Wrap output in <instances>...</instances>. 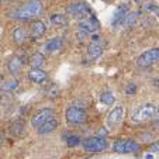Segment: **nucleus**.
Listing matches in <instances>:
<instances>
[{
    "label": "nucleus",
    "mask_w": 159,
    "mask_h": 159,
    "mask_svg": "<svg viewBox=\"0 0 159 159\" xmlns=\"http://www.w3.org/2000/svg\"><path fill=\"white\" fill-rule=\"evenodd\" d=\"M156 114V107L152 103H145L134 108L131 113V120L134 123H145Z\"/></svg>",
    "instance_id": "f03ea898"
},
{
    "label": "nucleus",
    "mask_w": 159,
    "mask_h": 159,
    "mask_svg": "<svg viewBox=\"0 0 159 159\" xmlns=\"http://www.w3.org/2000/svg\"><path fill=\"white\" fill-rule=\"evenodd\" d=\"M49 20H51L52 25H55V27H65L68 24V20L63 14H52Z\"/></svg>",
    "instance_id": "5701e85b"
},
{
    "label": "nucleus",
    "mask_w": 159,
    "mask_h": 159,
    "mask_svg": "<svg viewBox=\"0 0 159 159\" xmlns=\"http://www.w3.org/2000/svg\"><path fill=\"white\" fill-rule=\"evenodd\" d=\"M87 55L90 59H97L103 55V45L97 41H92L87 45Z\"/></svg>",
    "instance_id": "4468645a"
},
{
    "label": "nucleus",
    "mask_w": 159,
    "mask_h": 159,
    "mask_svg": "<svg viewBox=\"0 0 159 159\" xmlns=\"http://www.w3.org/2000/svg\"><path fill=\"white\" fill-rule=\"evenodd\" d=\"M145 159H153V156L151 155V153H147V155H145Z\"/></svg>",
    "instance_id": "7c9ffc66"
},
{
    "label": "nucleus",
    "mask_w": 159,
    "mask_h": 159,
    "mask_svg": "<svg viewBox=\"0 0 159 159\" xmlns=\"http://www.w3.org/2000/svg\"><path fill=\"white\" fill-rule=\"evenodd\" d=\"M78 27H79V30L86 33V34H94L100 30V23L96 17L89 16V17H86V18L79 20Z\"/></svg>",
    "instance_id": "1a4fd4ad"
},
{
    "label": "nucleus",
    "mask_w": 159,
    "mask_h": 159,
    "mask_svg": "<svg viewBox=\"0 0 159 159\" xmlns=\"http://www.w3.org/2000/svg\"><path fill=\"white\" fill-rule=\"evenodd\" d=\"M17 87H18L17 79H9V80H6L0 86V92H2V93H10V92H14Z\"/></svg>",
    "instance_id": "aec40b11"
},
{
    "label": "nucleus",
    "mask_w": 159,
    "mask_h": 159,
    "mask_svg": "<svg viewBox=\"0 0 159 159\" xmlns=\"http://www.w3.org/2000/svg\"><path fill=\"white\" fill-rule=\"evenodd\" d=\"M83 149L89 153H97L104 151L106 148L108 147L107 141H106L103 137H90V138H86L83 141Z\"/></svg>",
    "instance_id": "20e7f679"
},
{
    "label": "nucleus",
    "mask_w": 159,
    "mask_h": 159,
    "mask_svg": "<svg viewBox=\"0 0 159 159\" xmlns=\"http://www.w3.org/2000/svg\"><path fill=\"white\" fill-rule=\"evenodd\" d=\"M123 117H124V107L123 106H116L107 116V127L108 128L116 127L117 124H120Z\"/></svg>",
    "instance_id": "9b49d317"
},
{
    "label": "nucleus",
    "mask_w": 159,
    "mask_h": 159,
    "mask_svg": "<svg viewBox=\"0 0 159 159\" xmlns=\"http://www.w3.org/2000/svg\"><path fill=\"white\" fill-rule=\"evenodd\" d=\"M156 114H158V116H159V107H158V108H156Z\"/></svg>",
    "instance_id": "473e14b6"
},
{
    "label": "nucleus",
    "mask_w": 159,
    "mask_h": 159,
    "mask_svg": "<svg viewBox=\"0 0 159 159\" xmlns=\"http://www.w3.org/2000/svg\"><path fill=\"white\" fill-rule=\"evenodd\" d=\"M28 79L35 84H41L47 80V73L39 68H31L30 72H28Z\"/></svg>",
    "instance_id": "ddd939ff"
},
{
    "label": "nucleus",
    "mask_w": 159,
    "mask_h": 159,
    "mask_svg": "<svg viewBox=\"0 0 159 159\" xmlns=\"http://www.w3.org/2000/svg\"><path fill=\"white\" fill-rule=\"evenodd\" d=\"M11 35H13V41H14L17 45H21L25 39H27V30H25L24 27L18 25V27L13 28Z\"/></svg>",
    "instance_id": "dca6fc26"
},
{
    "label": "nucleus",
    "mask_w": 159,
    "mask_h": 159,
    "mask_svg": "<svg viewBox=\"0 0 159 159\" xmlns=\"http://www.w3.org/2000/svg\"><path fill=\"white\" fill-rule=\"evenodd\" d=\"M62 45H63L62 38H61V37H57V38L49 39V41L44 45V51L45 52H55V51L62 48Z\"/></svg>",
    "instance_id": "a211bd4d"
},
{
    "label": "nucleus",
    "mask_w": 159,
    "mask_h": 159,
    "mask_svg": "<svg viewBox=\"0 0 159 159\" xmlns=\"http://www.w3.org/2000/svg\"><path fill=\"white\" fill-rule=\"evenodd\" d=\"M158 9L159 7L155 3H152V2H148V3L144 4V10H147V11H156Z\"/></svg>",
    "instance_id": "bb28decb"
},
{
    "label": "nucleus",
    "mask_w": 159,
    "mask_h": 159,
    "mask_svg": "<svg viewBox=\"0 0 159 159\" xmlns=\"http://www.w3.org/2000/svg\"><path fill=\"white\" fill-rule=\"evenodd\" d=\"M132 2H134V3H137V4H142V3H144V0H132Z\"/></svg>",
    "instance_id": "c756f323"
},
{
    "label": "nucleus",
    "mask_w": 159,
    "mask_h": 159,
    "mask_svg": "<svg viewBox=\"0 0 159 159\" xmlns=\"http://www.w3.org/2000/svg\"><path fill=\"white\" fill-rule=\"evenodd\" d=\"M155 13H156V16H158V17H159V9H158V10H156V11H155Z\"/></svg>",
    "instance_id": "2f4dec72"
},
{
    "label": "nucleus",
    "mask_w": 159,
    "mask_h": 159,
    "mask_svg": "<svg viewBox=\"0 0 159 159\" xmlns=\"http://www.w3.org/2000/svg\"><path fill=\"white\" fill-rule=\"evenodd\" d=\"M24 63H25V59L21 55H13L9 59V62H7V70L11 75H17L21 70V68L24 66Z\"/></svg>",
    "instance_id": "f8f14e48"
},
{
    "label": "nucleus",
    "mask_w": 159,
    "mask_h": 159,
    "mask_svg": "<svg viewBox=\"0 0 159 159\" xmlns=\"http://www.w3.org/2000/svg\"><path fill=\"white\" fill-rule=\"evenodd\" d=\"M114 102H116V96L111 93L110 90L103 92V93L100 94V103H102V104L111 106V104H114Z\"/></svg>",
    "instance_id": "4be33fe9"
},
{
    "label": "nucleus",
    "mask_w": 159,
    "mask_h": 159,
    "mask_svg": "<svg viewBox=\"0 0 159 159\" xmlns=\"http://www.w3.org/2000/svg\"><path fill=\"white\" fill-rule=\"evenodd\" d=\"M66 10H68V13H69L70 16H73L75 18H79V20L92 16V10H90V7L87 6V3H84V2L70 3Z\"/></svg>",
    "instance_id": "423d86ee"
},
{
    "label": "nucleus",
    "mask_w": 159,
    "mask_h": 159,
    "mask_svg": "<svg viewBox=\"0 0 159 159\" xmlns=\"http://www.w3.org/2000/svg\"><path fill=\"white\" fill-rule=\"evenodd\" d=\"M25 132V125L23 121H16V123H13L11 125V134L16 135V137H21V135Z\"/></svg>",
    "instance_id": "b1692460"
},
{
    "label": "nucleus",
    "mask_w": 159,
    "mask_h": 159,
    "mask_svg": "<svg viewBox=\"0 0 159 159\" xmlns=\"http://www.w3.org/2000/svg\"><path fill=\"white\" fill-rule=\"evenodd\" d=\"M137 90H138V86H137V83H134V82L127 83L125 87H124V92H125V94H128V96H134V94H137Z\"/></svg>",
    "instance_id": "393cba45"
},
{
    "label": "nucleus",
    "mask_w": 159,
    "mask_h": 159,
    "mask_svg": "<svg viewBox=\"0 0 159 159\" xmlns=\"http://www.w3.org/2000/svg\"><path fill=\"white\" fill-rule=\"evenodd\" d=\"M44 34H45V24L42 21L35 20L31 24V35H33V38L38 39L41 37H44Z\"/></svg>",
    "instance_id": "f3484780"
},
{
    "label": "nucleus",
    "mask_w": 159,
    "mask_h": 159,
    "mask_svg": "<svg viewBox=\"0 0 159 159\" xmlns=\"http://www.w3.org/2000/svg\"><path fill=\"white\" fill-rule=\"evenodd\" d=\"M106 135H107V128H100L99 131H97V137H103V138H104Z\"/></svg>",
    "instance_id": "c85d7f7f"
},
{
    "label": "nucleus",
    "mask_w": 159,
    "mask_h": 159,
    "mask_svg": "<svg viewBox=\"0 0 159 159\" xmlns=\"http://www.w3.org/2000/svg\"><path fill=\"white\" fill-rule=\"evenodd\" d=\"M58 125H59V121H58V118H55V117H52V118H49L47 123H44L41 127H39L37 131H38V134H41V135H47V134H49V132H52V131H55V129L58 128Z\"/></svg>",
    "instance_id": "2eb2a0df"
},
{
    "label": "nucleus",
    "mask_w": 159,
    "mask_h": 159,
    "mask_svg": "<svg viewBox=\"0 0 159 159\" xmlns=\"http://www.w3.org/2000/svg\"><path fill=\"white\" fill-rule=\"evenodd\" d=\"M42 11H44V6H42L41 0H28L23 6L13 9L9 13V16L17 21H30L41 16Z\"/></svg>",
    "instance_id": "f257e3e1"
},
{
    "label": "nucleus",
    "mask_w": 159,
    "mask_h": 159,
    "mask_svg": "<svg viewBox=\"0 0 159 159\" xmlns=\"http://www.w3.org/2000/svg\"><path fill=\"white\" fill-rule=\"evenodd\" d=\"M149 151H151V152H159V141L151 145V147H149Z\"/></svg>",
    "instance_id": "cd10ccee"
},
{
    "label": "nucleus",
    "mask_w": 159,
    "mask_h": 159,
    "mask_svg": "<svg viewBox=\"0 0 159 159\" xmlns=\"http://www.w3.org/2000/svg\"><path fill=\"white\" fill-rule=\"evenodd\" d=\"M66 144H68V147L73 148V147H78L79 144H80V137L79 135H69V138L66 139Z\"/></svg>",
    "instance_id": "a878e982"
},
{
    "label": "nucleus",
    "mask_w": 159,
    "mask_h": 159,
    "mask_svg": "<svg viewBox=\"0 0 159 159\" xmlns=\"http://www.w3.org/2000/svg\"><path fill=\"white\" fill-rule=\"evenodd\" d=\"M52 117H54V108L44 107V108H41V110L35 111V114H34L33 118H31V125H33L35 129H38L42 124L47 123V121Z\"/></svg>",
    "instance_id": "6e6552de"
},
{
    "label": "nucleus",
    "mask_w": 159,
    "mask_h": 159,
    "mask_svg": "<svg viewBox=\"0 0 159 159\" xmlns=\"http://www.w3.org/2000/svg\"><path fill=\"white\" fill-rule=\"evenodd\" d=\"M65 118L70 125H82L86 121V110L79 106H70L65 111Z\"/></svg>",
    "instance_id": "7ed1b4c3"
},
{
    "label": "nucleus",
    "mask_w": 159,
    "mask_h": 159,
    "mask_svg": "<svg viewBox=\"0 0 159 159\" xmlns=\"http://www.w3.org/2000/svg\"><path fill=\"white\" fill-rule=\"evenodd\" d=\"M131 11L129 10V4L128 3H120L116 9L114 14H113V20H111V25L113 27H118V25H123V21L125 18V16Z\"/></svg>",
    "instance_id": "9d476101"
},
{
    "label": "nucleus",
    "mask_w": 159,
    "mask_h": 159,
    "mask_svg": "<svg viewBox=\"0 0 159 159\" xmlns=\"http://www.w3.org/2000/svg\"><path fill=\"white\" fill-rule=\"evenodd\" d=\"M45 61V57L41 54V52H35V54H33L30 57V61H28V63H30L31 68H39V66L44 63Z\"/></svg>",
    "instance_id": "412c9836"
},
{
    "label": "nucleus",
    "mask_w": 159,
    "mask_h": 159,
    "mask_svg": "<svg viewBox=\"0 0 159 159\" xmlns=\"http://www.w3.org/2000/svg\"><path fill=\"white\" fill-rule=\"evenodd\" d=\"M139 16H141V10H137V11H129L128 14L125 16V18H124L123 21V27L125 28H129L132 27V25L137 24V21H138Z\"/></svg>",
    "instance_id": "6ab92c4d"
},
{
    "label": "nucleus",
    "mask_w": 159,
    "mask_h": 159,
    "mask_svg": "<svg viewBox=\"0 0 159 159\" xmlns=\"http://www.w3.org/2000/svg\"><path fill=\"white\" fill-rule=\"evenodd\" d=\"M159 62V48H151L148 51L142 52L137 59V66L138 68H148L153 63Z\"/></svg>",
    "instance_id": "39448f33"
},
{
    "label": "nucleus",
    "mask_w": 159,
    "mask_h": 159,
    "mask_svg": "<svg viewBox=\"0 0 159 159\" xmlns=\"http://www.w3.org/2000/svg\"><path fill=\"white\" fill-rule=\"evenodd\" d=\"M139 149V145L134 139H120L113 144V151L117 153H132Z\"/></svg>",
    "instance_id": "0eeeda50"
}]
</instances>
